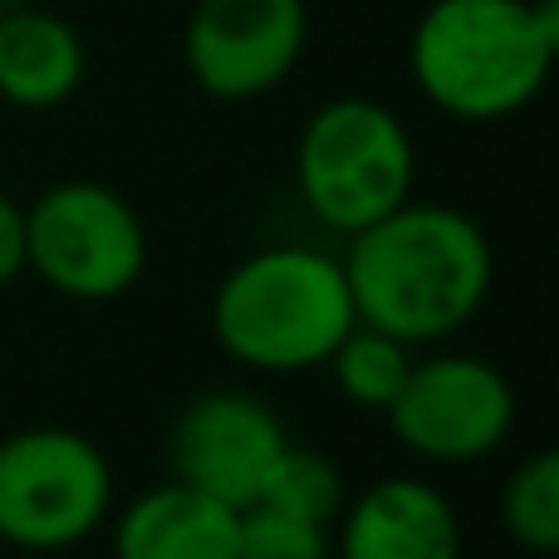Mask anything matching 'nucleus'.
<instances>
[{
	"instance_id": "nucleus-10",
	"label": "nucleus",
	"mask_w": 559,
	"mask_h": 559,
	"mask_svg": "<svg viewBox=\"0 0 559 559\" xmlns=\"http://www.w3.org/2000/svg\"><path fill=\"white\" fill-rule=\"evenodd\" d=\"M338 559H462L456 511L423 476H383L338 511Z\"/></svg>"
},
{
	"instance_id": "nucleus-9",
	"label": "nucleus",
	"mask_w": 559,
	"mask_h": 559,
	"mask_svg": "<svg viewBox=\"0 0 559 559\" xmlns=\"http://www.w3.org/2000/svg\"><path fill=\"white\" fill-rule=\"evenodd\" d=\"M285 447V427L261 397L241 388H212L177 413L167 462H173V481L246 511Z\"/></svg>"
},
{
	"instance_id": "nucleus-15",
	"label": "nucleus",
	"mask_w": 559,
	"mask_h": 559,
	"mask_svg": "<svg viewBox=\"0 0 559 559\" xmlns=\"http://www.w3.org/2000/svg\"><path fill=\"white\" fill-rule=\"evenodd\" d=\"M501 525L521 550L555 555L559 550V456L545 452L525 456L501 491Z\"/></svg>"
},
{
	"instance_id": "nucleus-4",
	"label": "nucleus",
	"mask_w": 559,
	"mask_h": 559,
	"mask_svg": "<svg viewBox=\"0 0 559 559\" xmlns=\"http://www.w3.org/2000/svg\"><path fill=\"white\" fill-rule=\"evenodd\" d=\"M417 147L388 104L364 94L329 98L314 108L295 143V187L319 226L358 236L413 202Z\"/></svg>"
},
{
	"instance_id": "nucleus-11",
	"label": "nucleus",
	"mask_w": 559,
	"mask_h": 559,
	"mask_svg": "<svg viewBox=\"0 0 559 559\" xmlns=\"http://www.w3.org/2000/svg\"><path fill=\"white\" fill-rule=\"evenodd\" d=\"M241 511L182 481L147 486L118 511L114 559H236Z\"/></svg>"
},
{
	"instance_id": "nucleus-2",
	"label": "nucleus",
	"mask_w": 559,
	"mask_h": 559,
	"mask_svg": "<svg viewBox=\"0 0 559 559\" xmlns=\"http://www.w3.org/2000/svg\"><path fill=\"white\" fill-rule=\"evenodd\" d=\"M559 55V0H432L407 39L413 84L456 123H501L540 98Z\"/></svg>"
},
{
	"instance_id": "nucleus-6",
	"label": "nucleus",
	"mask_w": 559,
	"mask_h": 559,
	"mask_svg": "<svg viewBox=\"0 0 559 559\" xmlns=\"http://www.w3.org/2000/svg\"><path fill=\"white\" fill-rule=\"evenodd\" d=\"M25 271L79 305H108L147 271V226L104 182H55L25 206Z\"/></svg>"
},
{
	"instance_id": "nucleus-3",
	"label": "nucleus",
	"mask_w": 559,
	"mask_h": 559,
	"mask_svg": "<svg viewBox=\"0 0 559 559\" xmlns=\"http://www.w3.org/2000/svg\"><path fill=\"white\" fill-rule=\"evenodd\" d=\"M358 324L344 261L314 246H265L236 261L212 295V334L226 358L255 373L324 368Z\"/></svg>"
},
{
	"instance_id": "nucleus-16",
	"label": "nucleus",
	"mask_w": 559,
	"mask_h": 559,
	"mask_svg": "<svg viewBox=\"0 0 559 559\" xmlns=\"http://www.w3.org/2000/svg\"><path fill=\"white\" fill-rule=\"evenodd\" d=\"M329 555H334L329 525L299 521V515L271 511V506H246L241 511L236 559H329Z\"/></svg>"
},
{
	"instance_id": "nucleus-8",
	"label": "nucleus",
	"mask_w": 559,
	"mask_h": 559,
	"mask_svg": "<svg viewBox=\"0 0 559 559\" xmlns=\"http://www.w3.org/2000/svg\"><path fill=\"white\" fill-rule=\"evenodd\" d=\"M305 39V0H197L182 29V59L202 94L246 104L295 74Z\"/></svg>"
},
{
	"instance_id": "nucleus-12",
	"label": "nucleus",
	"mask_w": 559,
	"mask_h": 559,
	"mask_svg": "<svg viewBox=\"0 0 559 559\" xmlns=\"http://www.w3.org/2000/svg\"><path fill=\"white\" fill-rule=\"evenodd\" d=\"M88 74L84 35L49 10H0V98L25 114L69 104Z\"/></svg>"
},
{
	"instance_id": "nucleus-13",
	"label": "nucleus",
	"mask_w": 559,
	"mask_h": 559,
	"mask_svg": "<svg viewBox=\"0 0 559 559\" xmlns=\"http://www.w3.org/2000/svg\"><path fill=\"white\" fill-rule=\"evenodd\" d=\"M329 373H334V388L348 397L354 407H368V413H388L393 397L403 393L407 373H413V348L397 344L383 329L354 324L338 348L324 358Z\"/></svg>"
},
{
	"instance_id": "nucleus-7",
	"label": "nucleus",
	"mask_w": 559,
	"mask_h": 559,
	"mask_svg": "<svg viewBox=\"0 0 559 559\" xmlns=\"http://www.w3.org/2000/svg\"><path fill=\"white\" fill-rule=\"evenodd\" d=\"M383 417L413 456L437 466H472L506 447L515 427V388L476 354L413 358V373Z\"/></svg>"
},
{
	"instance_id": "nucleus-1",
	"label": "nucleus",
	"mask_w": 559,
	"mask_h": 559,
	"mask_svg": "<svg viewBox=\"0 0 559 559\" xmlns=\"http://www.w3.org/2000/svg\"><path fill=\"white\" fill-rule=\"evenodd\" d=\"M338 261L358 324L383 329L407 348L466 329L496 285L491 236L462 206L442 202H403L348 236Z\"/></svg>"
},
{
	"instance_id": "nucleus-14",
	"label": "nucleus",
	"mask_w": 559,
	"mask_h": 559,
	"mask_svg": "<svg viewBox=\"0 0 559 559\" xmlns=\"http://www.w3.org/2000/svg\"><path fill=\"white\" fill-rule=\"evenodd\" d=\"M348 491H344V476L329 456L309 452V447L289 442L285 452L275 456V466L265 472L261 491H255L251 506H271V511L299 515V521H314V525H334L338 511H344Z\"/></svg>"
},
{
	"instance_id": "nucleus-18",
	"label": "nucleus",
	"mask_w": 559,
	"mask_h": 559,
	"mask_svg": "<svg viewBox=\"0 0 559 559\" xmlns=\"http://www.w3.org/2000/svg\"><path fill=\"white\" fill-rule=\"evenodd\" d=\"M0 10H5V0H0Z\"/></svg>"
},
{
	"instance_id": "nucleus-5",
	"label": "nucleus",
	"mask_w": 559,
	"mask_h": 559,
	"mask_svg": "<svg viewBox=\"0 0 559 559\" xmlns=\"http://www.w3.org/2000/svg\"><path fill=\"white\" fill-rule=\"evenodd\" d=\"M114 515V466L74 427L0 437V540L29 555L84 545Z\"/></svg>"
},
{
	"instance_id": "nucleus-17",
	"label": "nucleus",
	"mask_w": 559,
	"mask_h": 559,
	"mask_svg": "<svg viewBox=\"0 0 559 559\" xmlns=\"http://www.w3.org/2000/svg\"><path fill=\"white\" fill-rule=\"evenodd\" d=\"M25 275V206L0 192V289Z\"/></svg>"
}]
</instances>
